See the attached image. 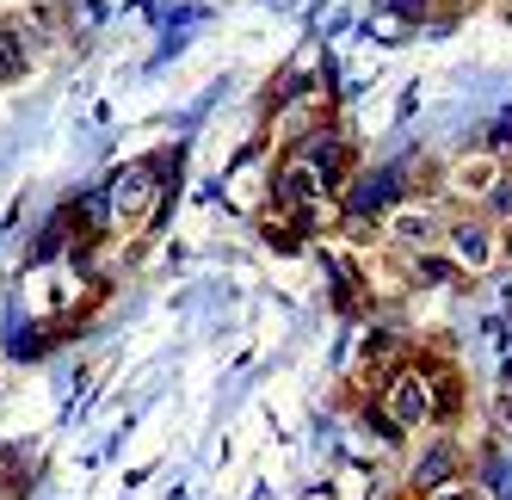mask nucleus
Masks as SVG:
<instances>
[{
    "label": "nucleus",
    "instance_id": "f257e3e1",
    "mask_svg": "<svg viewBox=\"0 0 512 500\" xmlns=\"http://www.w3.org/2000/svg\"><path fill=\"white\" fill-rule=\"evenodd\" d=\"M432 420H438V383H432V371L420 359H408L377 389V433L383 439H408V433H426Z\"/></svg>",
    "mask_w": 512,
    "mask_h": 500
},
{
    "label": "nucleus",
    "instance_id": "f03ea898",
    "mask_svg": "<svg viewBox=\"0 0 512 500\" xmlns=\"http://www.w3.org/2000/svg\"><path fill=\"white\" fill-rule=\"evenodd\" d=\"M438 247H445V260H451L463 278H482V272L500 266V229L482 217V210H469V217L457 210V217L445 223V241H438Z\"/></svg>",
    "mask_w": 512,
    "mask_h": 500
},
{
    "label": "nucleus",
    "instance_id": "7ed1b4c3",
    "mask_svg": "<svg viewBox=\"0 0 512 500\" xmlns=\"http://www.w3.org/2000/svg\"><path fill=\"white\" fill-rule=\"evenodd\" d=\"M445 210L438 204H426V198H408V204H395L389 217H383V235H389V247L395 254H432L438 241H445Z\"/></svg>",
    "mask_w": 512,
    "mask_h": 500
},
{
    "label": "nucleus",
    "instance_id": "20e7f679",
    "mask_svg": "<svg viewBox=\"0 0 512 500\" xmlns=\"http://www.w3.org/2000/svg\"><path fill=\"white\" fill-rule=\"evenodd\" d=\"M118 217H149L155 198H161V161H142V167H124L112 186H105Z\"/></svg>",
    "mask_w": 512,
    "mask_h": 500
},
{
    "label": "nucleus",
    "instance_id": "39448f33",
    "mask_svg": "<svg viewBox=\"0 0 512 500\" xmlns=\"http://www.w3.org/2000/svg\"><path fill=\"white\" fill-rule=\"evenodd\" d=\"M500 167H506V161H494L488 149H469V155L445 173V186H451L463 204H482V198H488V186L500 180Z\"/></svg>",
    "mask_w": 512,
    "mask_h": 500
},
{
    "label": "nucleus",
    "instance_id": "423d86ee",
    "mask_svg": "<svg viewBox=\"0 0 512 500\" xmlns=\"http://www.w3.org/2000/svg\"><path fill=\"white\" fill-rule=\"evenodd\" d=\"M401 278H408V291H445V284H463V272L445 260V247H432V254H401Z\"/></svg>",
    "mask_w": 512,
    "mask_h": 500
},
{
    "label": "nucleus",
    "instance_id": "0eeeda50",
    "mask_svg": "<svg viewBox=\"0 0 512 500\" xmlns=\"http://www.w3.org/2000/svg\"><path fill=\"white\" fill-rule=\"evenodd\" d=\"M451 476H463V463H457L451 445H432V451L414 463V488H420V494H432L438 482H451Z\"/></svg>",
    "mask_w": 512,
    "mask_h": 500
},
{
    "label": "nucleus",
    "instance_id": "6e6552de",
    "mask_svg": "<svg viewBox=\"0 0 512 500\" xmlns=\"http://www.w3.org/2000/svg\"><path fill=\"white\" fill-rule=\"evenodd\" d=\"M475 210H482V217H488L494 229H506V223H512V161L500 167V180L488 186V198H482V204H475Z\"/></svg>",
    "mask_w": 512,
    "mask_h": 500
},
{
    "label": "nucleus",
    "instance_id": "1a4fd4ad",
    "mask_svg": "<svg viewBox=\"0 0 512 500\" xmlns=\"http://www.w3.org/2000/svg\"><path fill=\"white\" fill-rule=\"evenodd\" d=\"M482 149H488L494 161H512V112H500V118L482 130Z\"/></svg>",
    "mask_w": 512,
    "mask_h": 500
},
{
    "label": "nucleus",
    "instance_id": "9d476101",
    "mask_svg": "<svg viewBox=\"0 0 512 500\" xmlns=\"http://www.w3.org/2000/svg\"><path fill=\"white\" fill-rule=\"evenodd\" d=\"M25 68V44H19V25H0V81Z\"/></svg>",
    "mask_w": 512,
    "mask_h": 500
},
{
    "label": "nucleus",
    "instance_id": "9b49d317",
    "mask_svg": "<svg viewBox=\"0 0 512 500\" xmlns=\"http://www.w3.org/2000/svg\"><path fill=\"white\" fill-rule=\"evenodd\" d=\"M494 420H500L506 433H512V377H506V389H500V396H494Z\"/></svg>",
    "mask_w": 512,
    "mask_h": 500
}]
</instances>
